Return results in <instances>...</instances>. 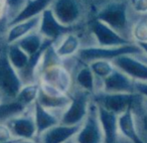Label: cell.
Segmentation results:
<instances>
[{"label":"cell","mask_w":147,"mask_h":143,"mask_svg":"<svg viewBox=\"0 0 147 143\" xmlns=\"http://www.w3.org/2000/svg\"><path fill=\"white\" fill-rule=\"evenodd\" d=\"M142 49L136 43L122 45V47H104L93 45V47H81L78 51V59L83 63L89 65L95 61H112L116 57L121 55H141Z\"/></svg>","instance_id":"6da1fadb"},{"label":"cell","mask_w":147,"mask_h":143,"mask_svg":"<svg viewBox=\"0 0 147 143\" xmlns=\"http://www.w3.org/2000/svg\"><path fill=\"white\" fill-rule=\"evenodd\" d=\"M7 45L8 43L0 47V93L2 94L3 100H12L16 98L24 85L18 72L9 61Z\"/></svg>","instance_id":"7a4b0ae2"},{"label":"cell","mask_w":147,"mask_h":143,"mask_svg":"<svg viewBox=\"0 0 147 143\" xmlns=\"http://www.w3.org/2000/svg\"><path fill=\"white\" fill-rule=\"evenodd\" d=\"M92 94L81 89L75 88L71 91V103L61 118L59 124L67 126H80L86 119L92 103Z\"/></svg>","instance_id":"3957f363"},{"label":"cell","mask_w":147,"mask_h":143,"mask_svg":"<svg viewBox=\"0 0 147 143\" xmlns=\"http://www.w3.org/2000/svg\"><path fill=\"white\" fill-rule=\"evenodd\" d=\"M144 99L139 93L132 94H110L105 92H98L92 96V100L97 106L102 107L105 110L116 115H121L127 109L134 108L137 104Z\"/></svg>","instance_id":"277c9868"},{"label":"cell","mask_w":147,"mask_h":143,"mask_svg":"<svg viewBox=\"0 0 147 143\" xmlns=\"http://www.w3.org/2000/svg\"><path fill=\"white\" fill-rule=\"evenodd\" d=\"M75 139L77 143H105L104 131L99 118L98 106L93 100L88 115L81 124L80 130L75 136Z\"/></svg>","instance_id":"5b68a950"},{"label":"cell","mask_w":147,"mask_h":143,"mask_svg":"<svg viewBox=\"0 0 147 143\" xmlns=\"http://www.w3.org/2000/svg\"><path fill=\"white\" fill-rule=\"evenodd\" d=\"M96 18L106 23L123 37L127 36L128 19H127V5L124 2H111L105 5L96 15ZM130 40V39H129Z\"/></svg>","instance_id":"8992f818"},{"label":"cell","mask_w":147,"mask_h":143,"mask_svg":"<svg viewBox=\"0 0 147 143\" xmlns=\"http://www.w3.org/2000/svg\"><path fill=\"white\" fill-rule=\"evenodd\" d=\"M89 27L96 39L98 47H122L133 43L131 40L123 37L117 31L111 28L106 23L102 22L99 19H92L89 23Z\"/></svg>","instance_id":"52a82bcc"},{"label":"cell","mask_w":147,"mask_h":143,"mask_svg":"<svg viewBox=\"0 0 147 143\" xmlns=\"http://www.w3.org/2000/svg\"><path fill=\"white\" fill-rule=\"evenodd\" d=\"M6 124L8 125L15 139L37 141V130L33 116V106L28 108L21 115L11 119Z\"/></svg>","instance_id":"ba28073f"},{"label":"cell","mask_w":147,"mask_h":143,"mask_svg":"<svg viewBox=\"0 0 147 143\" xmlns=\"http://www.w3.org/2000/svg\"><path fill=\"white\" fill-rule=\"evenodd\" d=\"M75 26H67L61 23L55 16L51 8H47L41 14L38 32L45 39H49L53 43L57 42L61 37L67 33L74 32Z\"/></svg>","instance_id":"9c48e42d"},{"label":"cell","mask_w":147,"mask_h":143,"mask_svg":"<svg viewBox=\"0 0 147 143\" xmlns=\"http://www.w3.org/2000/svg\"><path fill=\"white\" fill-rule=\"evenodd\" d=\"M112 63L135 82L147 83V63L136 55H121L113 59Z\"/></svg>","instance_id":"30bf717a"},{"label":"cell","mask_w":147,"mask_h":143,"mask_svg":"<svg viewBox=\"0 0 147 143\" xmlns=\"http://www.w3.org/2000/svg\"><path fill=\"white\" fill-rule=\"evenodd\" d=\"M101 92L110 93V94L136 93L135 81L116 67L110 76H108L102 81V91Z\"/></svg>","instance_id":"8fae6325"},{"label":"cell","mask_w":147,"mask_h":143,"mask_svg":"<svg viewBox=\"0 0 147 143\" xmlns=\"http://www.w3.org/2000/svg\"><path fill=\"white\" fill-rule=\"evenodd\" d=\"M51 10L57 20L67 26H75L81 16V9L76 0H55Z\"/></svg>","instance_id":"7c38bea8"},{"label":"cell","mask_w":147,"mask_h":143,"mask_svg":"<svg viewBox=\"0 0 147 143\" xmlns=\"http://www.w3.org/2000/svg\"><path fill=\"white\" fill-rule=\"evenodd\" d=\"M33 116L37 130V140L49 129L61 123V115L43 108L38 102L33 104Z\"/></svg>","instance_id":"4fadbf2b"},{"label":"cell","mask_w":147,"mask_h":143,"mask_svg":"<svg viewBox=\"0 0 147 143\" xmlns=\"http://www.w3.org/2000/svg\"><path fill=\"white\" fill-rule=\"evenodd\" d=\"M118 126L123 138L131 143H145L137 129L136 118L132 108H129L118 116Z\"/></svg>","instance_id":"5bb4252c"},{"label":"cell","mask_w":147,"mask_h":143,"mask_svg":"<svg viewBox=\"0 0 147 143\" xmlns=\"http://www.w3.org/2000/svg\"><path fill=\"white\" fill-rule=\"evenodd\" d=\"M99 118L104 131L105 143H120V138H123L120 134L118 126V115L105 110L98 106Z\"/></svg>","instance_id":"9a60e30c"},{"label":"cell","mask_w":147,"mask_h":143,"mask_svg":"<svg viewBox=\"0 0 147 143\" xmlns=\"http://www.w3.org/2000/svg\"><path fill=\"white\" fill-rule=\"evenodd\" d=\"M80 126H67L57 124V126L49 129L38 138L39 143H65L69 139L77 135L80 130Z\"/></svg>","instance_id":"2e32d148"},{"label":"cell","mask_w":147,"mask_h":143,"mask_svg":"<svg viewBox=\"0 0 147 143\" xmlns=\"http://www.w3.org/2000/svg\"><path fill=\"white\" fill-rule=\"evenodd\" d=\"M53 0H27V3L20 10V12L12 19L9 23H7L8 27L17 24L22 21H26L33 17L39 16L42 14L45 10H47L49 4L53 3Z\"/></svg>","instance_id":"e0dca14e"},{"label":"cell","mask_w":147,"mask_h":143,"mask_svg":"<svg viewBox=\"0 0 147 143\" xmlns=\"http://www.w3.org/2000/svg\"><path fill=\"white\" fill-rule=\"evenodd\" d=\"M37 102L47 110L55 112L57 114L63 116L65 109L69 107L71 103V97L69 95H61V96H57V95H49L45 93L39 89L38 98Z\"/></svg>","instance_id":"ac0fdd59"},{"label":"cell","mask_w":147,"mask_h":143,"mask_svg":"<svg viewBox=\"0 0 147 143\" xmlns=\"http://www.w3.org/2000/svg\"><path fill=\"white\" fill-rule=\"evenodd\" d=\"M40 18L41 16L39 15V16L33 17V18L28 19L26 21H22V22H19L17 24L10 26L6 36V42L8 45L14 43L16 41H18L19 39H21L22 37H24L25 35L33 32V30L37 26H39Z\"/></svg>","instance_id":"d6986e66"},{"label":"cell","mask_w":147,"mask_h":143,"mask_svg":"<svg viewBox=\"0 0 147 143\" xmlns=\"http://www.w3.org/2000/svg\"><path fill=\"white\" fill-rule=\"evenodd\" d=\"M97 78L90 65L82 63V67L79 69L75 77V87L94 95L97 92Z\"/></svg>","instance_id":"ffe728a7"},{"label":"cell","mask_w":147,"mask_h":143,"mask_svg":"<svg viewBox=\"0 0 147 143\" xmlns=\"http://www.w3.org/2000/svg\"><path fill=\"white\" fill-rule=\"evenodd\" d=\"M30 107H26L16 98L0 101V124H6L15 117L24 113Z\"/></svg>","instance_id":"44dd1931"},{"label":"cell","mask_w":147,"mask_h":143,"mask_svg":"<svg viewBox=\"0 0 147 143\" xmlns=\"http://www.w3.org/2000/svg\"><path fill=\"white\" fill-rule=\"evenodd\" d=\"M81 49V40L80 37L76 33L71 32L63 36L61 42L57 45L55 49L57 55L61 59H67L71 55L78 53Z\"/></svg>","instance_id":"7402d4cb"},{"label":"cell","mask_w":147,"mask_h":143,"mask_svg":"<svg viewBox=\"0 0 147 143\" xmlns=\"http://www.w3.org/2000/svg\"><path fill=\"white\" fill-rule=\"evenodd\" d=\"M7 55L11 65L18 73L26 67L29 61V55L16 42L7 45Z\"/></svg>","instance_id":"603a6c76"},{"label":"cell","mask_w":147,"mask_h":143,"mask_svg":"<svg viewBox=\"0 0 147 143\" xmlns=\"http://www.w3.org/2000/svg\"><path fill=\"white\" fill-rule=\"evenodd\" d=\"M43 40H45V38L41 36L40 33L33 31V32L29 33L21 39H19L18 41H16V43L29 57H31V55H35L42 47Z\"/></svg>","instance_id":"cb8c5ba5"},{"label":"cell","mask_w":147,"mask_h":143,"mask_svg":"<svg viewBox=\"0 0 147 143\" xmlns=\"http://www.w3.org/2000/svg\"><path fill=\"white\" fill-rule=\"evenodd\" d=\"M39 89H40V87H39L38 83L24 85L20 90V92L18 93L16 99L26 107L33 106V104L36 102L37 98H38Z\"/></svg>","instance_id":"d4e9b609"},{"label":"cell","mask_w":147,"mask_h":143,"mask_svg":"<svg viewBox=\"0 0 147 143\" xmlns=\"http://www.w3.org/2000/svg\"><path fill=\"white\" fill-rule=\"evenodd\" d=\"M91 69L98 80L103 81L108 76H110L116 67L110 61H95L89 63Z\"/></svg>","instance_id":"484cf974"},{"label":"cell","mask_w":147,"mask_h":143,"mask_svg":"<svg viewBox=\"0 0 147 143\" xmlns=\"http://www.w3.org/2000/svg\"><path fill=\"white\" fill-rule=\"evenodd\" d=\"M132 36L136 43H147V19L138 20L132 29Z\"/></svg>","instance_id":"4316f807"},{"label":"cell","mask_w":147,"mask_h":143,"mask_svg":"<svg viewBox=\"0 0 147 143\" xmlns=\"http://www.w3.org/2000/svg\"><path fill=\"white\" fill-rule=\"evenodd\" d=\"M19 139H15L7 124H0V143H15Z\"/></svg>","instance_id":"83f0119b"},{"label":"cell","mask_w":147,"mask_h":143,"mask_svg":"<svg viewBox=\"0 0 147 143\" xmlns=\"http://www.w3.org/2000/svg\"><path fill=\"white\" fill-rule=\"evenodd\" d=\"M133 8L138 13H147V0H133Z\"/></svg>","instance_id":"f1b7e54d"},{"label":"cell","mask_w":147,"mask_h":143,"mask_svg":"<svg viewBox=\"0 0 147 143\" xmlns=\"http://www.w3.org/2000/svg\"><path fill=\"white\" fill-rule=\"evenodd\" d=\"M135 90L136 93H139L145 99H147V83L135 82Z\"/></svg>","instance_id":"f546056e"},{"label":"cell","mask_w":147,"mask_h":143,"mask_svg":"<svg viewBox=\"0 0 147 143\" xmlns=\"http://www.w3.org/2000/svg\"><path fill=\"white\" fill-rule=\"evenodd\" d=\"M137 45H139L141 49H142L143 53H145V55H147V43H136Z\"/></svg>","instance_id":"4dcf8cb0"},{"label":"cell","mask_w":147,"mask_h":143,"mask_svg":"<svg viewBox=\"0 0 147 143\" xmlns=\"http://www.w3.org/2000/svg\"><path fill=\"white\" fill-rule=\"evenodd\" d=\"M16 143H39L36 140H18Z\"/></svg>","instance_id":"1f68e13d"},{"label":"cell","mask_w":147,"mask_h":143,"mask_svg":"<svg viewBox=\"0 0 147 143\" xmlns=\"http://www.w3.org/2000/svg\"><path fill=\"white\" fill-rule=\"evenodd\" d=\"M65 143H77V141H76V139H75V137H73V138H71L67 141H65Z\"/></svg>","instance_id":"d6a6232c"},{"label":"cell","mask_w":147,"mask_h":143,"mask_svg":"<svg viewBox=\"0 0 147 143\" xmlns=\"http://www.w3.org/2000/svg\"><path fill=\"white\" fill-rule=\"evenodd\" d=\"M142 61H145V63H147V55H146V57H143V59H142Z\"/></svg>","instance_id":"836d02e7"},{"label":"cell","mask_w":147,"mask_h":143,"mask_svg":"<svg viewBox=\"0 0 147 143\" xmlns=\"http://www.w3.org/2000/svg\"><path fill=\"white\" fill-rule=\"evenodd\" d=\"M3 100V96H2V94L0 93V101H2Z\"/></svg>","instance_id":"e575fe53"},{"label":"cell","mask_w":147,"mask_h":143,"mask_svg":"<svg viewBox=\"0 0 147 143\" xmlns=\"http://www.w3.org/2000/svg\"><path fill=\"white\" fill-rule=\"evenodd\" d=\"M17 141H18V140H17ZM17 141H16V142H17ZM16 142H15V143H16Z\"/></svg>","instance_id":"d590c367"}]
</instances>
